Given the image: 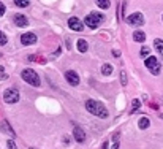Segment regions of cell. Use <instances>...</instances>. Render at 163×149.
Returning <instances> with one entry per match:
<instances>
[{"label": "cell", "instance_id": "obj_1", "mask_svg": "<svg viewBox=\"0 0 163 149\" xmlns=\"http://www.w3.org/2000/svg\"><path fill=\"white\" fill-rule=\"evenodd\" d=\"M86 110L92 113L94 116H98L101 119H106L108 118V110L103 106V103L100 102H95V100H87L86 102Z\"/></svg>", "mask_w": 163, "mask_h": 149}, {"label": "cell", "instance_id": "obj_2", "mask_svg": "<svg viewBox=\"0 0 163 149\" xmlns=\"http://www.w3.org/2000/svg\"><path fill=\"white\" fill-rule=\"evenodd\" d=\"M21 76H22V80H24L25 83H29L30 86L38 87V86L41 84V83H40V76L36 74L35 70H32V68H25V70H22Z\"/></svg>", "mask_w": 163, "mask_h": 149}, {"label": "cell", "instance_id": "obj_3", "mask_svg": "<svg viewBox=\"0 0 163 149\" xmlns=\"http://www.w3.org/2000/svg\"><path fill=\"white\" fill-rule=\"evenodd\" d=\"M3 102L8 105L17 103V102H19V91L17 89H7L3 92Z\"/></svg>", "mask_w": 163, "mask_h": 149}, {"label": "cell", "instance_id": "obj_4", "mask_svg": "<svg viewBox=\"0 0 163 149\" xmlns=\"http://www.w3.org/2000/svg\"><path fill=\"white\" fill-rule=\"evenodd\" d=\"M101 21H103V16H101V15H98V13H90L89 16H86L84 24L87 27H90V29H97Z\"/></svg>", "mask_w": 163, "mask_h": 149}, {"label": "cell", "instance_id": "obj_5", "mask_svg": "<svg viewBox=\"0 0 163 149\" xmlns=\"http://www.w3.org/2000/svg\"><path fill=\"white\" fill-rule=\"evenodd\" d=\"M146 67L149 68V72H151L152 74H158V73H160V64H158L157 57H154V56L146 57Z\"/></svg>", "mask_w": 163, "mask_h": 149}, {"label": "cell", "instance_id": "obj_6", "mask_svg": "<svg viewBox=\"0 0 163 149\" xmlns=\"http://www.w3.org/2000/svg\"><path fill=\"white\" fill-rule=\"evenodd\" d=\"M127 22H128L130 26H136V27H139V26L144 24V18H143L141 13H133V15H130V16L127 18Z\"/></svg>", "mask_w": 163, "mask_h": 149}, {"label": "cell", "instance_id": "obj_7", "mask_svg": "<svg viewBox=\"0 0 163 149\" xmlns=\"http://www.w3.org/2000/svg\"><path fill=\"white\" fill-rule=\"evenodd\" d=\"M65 80H67L68 84H71V86H78L79 84V76H78L76 72H73V70L65 72Z\"/></svg>", "mask_w": 163, "mask_h": 149}, {"label": "cell", "instance_id": "obj_8", "mask_svg": "<svg viewBox=\"0 0 163 149\" xmlns=\"http://www.w3.org/2000/svg\"><path fill=\"white\" fill-rule=\"evenodd\" d=\"M21 43L24 46H30V45H35L36 43V35L32 34V32H27L21 37Z\"/></svg>", "mask_w": 163, "mask_h": 149}, {"label": "cell", "instance_id": "obj_9", "mask_svg": "<svg viewBox=\"0 0 163 149\" xmlns=\"http://www.w3.org/2000/svg\"><path fill=\"white\" fill-rule=\"evenodd\" d=\"M68 27H70L71 30H74V32H81L82 29H84L82 22L79 21L76 16H73V18H70V19H68Z\"/></svg>", "mask_w": 163, "mask_h": 149}, {"label": "cell", "instance_id": "obj_10", "mask_svg": "<svg viewBox=\"0 0 163 149\" xmlns=\"http://www.w3.org/2000/svg\"><path fill=\"white\" fill-rule=\"evenodd\" d=\"M73 138L76 140L78 143H84V141H86V133H84V130H82L81 127H78V125H74V129H73Z\"/></svg>", "mask_w": 163, "mask_h": 149}, {"label": "cell", "instance_id": "obj_11", "mask_svg": "<svg viewBox=\"0 0 163 149\" xmlns=\"http://www.w3.org/2000/svg\"><path fill=\"white\" fill-rule=\"evenodd\" d=\"M15 24L17 27H27L29 26V19L24 15H15Z\"/></svg>", "mask_w": 163, "mask_h": 149}, {"label": "cell", "instance_id": "obj_12", "mask_svg": "<svg viewBox=\"0 0 163 149\" xmlns=\"http://www.w3.org/2000/svg\"><path fill=\"white\" fill-rule=\"evenodd\" d=\"M0 132H2V133H7V135H11V137H15V132H13V129L10 127V124H8L7 121H0Z\"/></svg>", "mask_w": 163, "mask_h": 149}, {"label": "cell", "instance_id": "obj_13", "mask_svg": "<svg viewBox=\"0 0 163 149\" xmlns=\"http://www.w3.org/2000/svg\"><path fill=\"white\" fill-rule=\"evenodd\" d=\"M133 38H135V41H138V43H144V41H146V34L141 30H136L133 34Z\"/></svg>", "mask_w": 163, "mask_h": 149}, {"label": "cell", "instance_id": "obj_14", "mask_svg": "<svg viewBox=\"0 0 163 149\" xmlns=\"http://www.w3.org/2000/svg\"><path fill=\"white\" fill-rule=\"evenodd\" d=\"M89 49V45H87V41L86 40H78V51L79 53H86V51Z\"/></svg>", "mask_w": 163, "mask_h": 149}, {"label": "cell", "instance_id": "obj_15", "mask_svg": "<svg viewBox=\"0 0 163 149\" xmlns=\"http://www.w3.org/2000/svg\"><path fill=\"white\" fill-rule=\"evenodd\" d=\"M149 125H151V121H149L147 118H141L138 121V127L141 129V130H144V129H147Z\"/></svg>", "mask_w": 163, "mask_h": 149}, {"label": "cell", "instance_id": "obj_16", "mask_svg": "<svg viewBox=\"0 0 163 149\" xmlns=\"http://www.w3.org/2000/svg\"><path fill=\"white\" fill-rule=\"evenodd\" d=\"M101 73H103L105 76H109V74L113 73V65H111V64H105L103 67H101Z\"/></svg>", "mask_w": 163, "mask_h": 149}, {"label": "cell", "instance_id": "obj_17", "mask_svg": "<svg viewBox=\"0 0 163 149\" xmlns=\"http://www.w3.org/2000/svg\"><path fill=\"white\" fill-rule=\"evenodd\" d=\"M95 3H97V5H98L100 8H103V10H108L109 5H111L109 0H95Z\"/></svg>", "mask_w": 163, "mask_h": 149}, {"label": "cell", "instance_id": "obj_18", "mask_svg": "<svg viewBox=\"0 0 163 149\" xmlns=\"http://www.w3.org/2000/svg\"><path fill=\"white\" fill-rule=\"evenodd\" d=\"M154 45H155V49L158 51V53H163V40L157 38L155 41H154Z\"/></svg>", "mask_w": 163, "mask_h": 149}, {"label": "cell", "instance_id": "obj_19", "mask_svg": "<svg viewBox=\"0 0 163 149\" xmlns=\"http://www.w3.org/2000/svg\"><path fill=\"white\" fill-rule=\"evenodd\" d=\"M119 133H114L113 137V146H111V149H119Z\"/></svg>", "mask_w": 163, "mask_h": 149}, {"label": "cell", "instance_id": "obj_20", "mask_svg": "<svg viewBox=\"0 0 163 149\" xmlns=\"http://www.w3.org/2000/svg\"><path fill=\"white\" fill-rule=\"evenodd\" d=\"M15 5L21 7V8H25V7H29V0H15Z\"/></svg>", "mask_w": 163, "mask_h": 149}, {"label": "cell", "instance_id": "obj_21", "mask_svg": "<svg viewBox=\"0 0 163 149\" xmlns=\"http://www.w3.org/2000/svg\"><path fill=\"white\" fill-rule=\"evenodd\" d=\"M132 106H133V108H132V113H135V111H138V110H139V106H141V102L135 99V100L132 102Z\"/></svg>", "mask_w": 163, "mask_h": 149}, {"label": "cell", "instance_id": "obj_22", "mask_svg": "<svg viewBox=\"0 0 163 149\" xmlns=\"http://www.w3.org/2000/svg\"><path fill=\"white\" fill-rule=\"evenodd\" d=\"M120 84H122V86L127 84V73H125L124 70L120 72Z\"/></svg>", "mask_w": 163, "mask_h": 149}, {"label": "cell", "instance_id": "obj_23", "mask_svg": "<svg viewBox=\"0 0 163 149\" xmlns=\"http://www.w3.org/2000/svg\"><path fill=\"white\" fill-rule=\"evenodd\" d=\"M7 41H8V38H7V35L5 34H3V32L2 30H0V45H7Z\"/></svg>", "mask_w": 163, "mask_h": 149}, {"label": "cell", "instance_id": "obj_24", "mask_svg": "<svg viewBox=\"0 0 163 149\" xmlns=\"http://www.w3.org/2000/svg\"><path fill=\"white\" fill-rule=\"evenodd\" d=\"M149 53H151V49H149L147 46H144V48L141 49V53H139V54H141V57H147V56H149Z\"/></svg>", "mask_w": 163, "mask_h": 149}, {"label": "cell", "instance_id": "obj_25", "mask_svg": "<svg viewBox=\"0 0 163 149\" xmlns=\"http://www.w3.org/2000/svg\"><path fill=\"white\" fill-rule=\"evenodd\" d=\"M7 146H8V149H17V148H16V143L13 141V140H8V141H7Z\"/></svg>", "mask_w": 163, "mask_h": 149}, {"label": "cell", "instance_id": "obj_26", "mask_svg": "<svg viewBox=\"0 0 163 149\" xmlns=\"http://www.w3.org/2000/svg\"><path fill=\"white\" fill-rule=\"evenodd\" d=\"M5 10H7L5 5H3L2 2H0V16H3V15H5Z\"/></svg>", "mask_w": 163, "mask_h": 149}, {"label": "cell", "instance_id": "obj_27", "mask_svg": "<svg viewBox=\"0 0 163 149\" xmlns=\"http://www.w3.org/2000/svg\"><path fill=\"white\" fill-rule=\"evenodd\" d=\"M101 149H109V144H108V143H103V146H101Z\"/></svg>", "mask_w": 163, "mask_h": 149}, {"label": "cell", "instance_id": "obj_28", "mask_svg": "<svg viewBox=\"0 0 163 149\" xmlns=\"http://www.w3.org/2000/svg\"><path fill=\"white\" fill-rule=\"evenodd\" d=\"M113 54L116 56V57H119V56H120V53H119V51H117V49H116V51H113Z\"/></svg>", "mask_w": 163, "mask_h": 149}, {"label": "cell", "instance_id": "obj_29", "mask_svg": "<svg viewBox=\"0 0 163 149\" xmlns=\"http://www.w3.org/2000/svg\"><path fill=\"white\" fill-rule=\"evenodd\" d=\"M29 149H33V148H29Z\"/></svg>", "mask_w": 163, "mask_h": 149}, {"label": "cell", "instance_id": "obj_30", "mask_svg": "<svg viewBox=\"0 0 163 149\" xmlns=\"http://www.w3.org/2000/svg\"><path fill=\"white\" fill-rule=\"evenodd\" d=\"M162 57H163V53H162Z\"/></svg>", "mask_w": 163, "mask_h": 149}, {"label": "cell", "instance_id": "obj_31", "mask_svg": "<svg viewBox=\"0 0 163 149\" xmlns=\"http://www.w3.org/2000/svg\"><path fill=\"white\" fill-rule=\"evenodd\" d=\"M0 57H2V54H0Z\"/></svg>", "mask_w": 163, "mask_h": 149}]
</instances>
